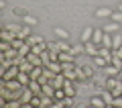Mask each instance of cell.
Segmentation results:
<instances>
[{"mask_svg": "<svg viewBox=\"0 0 122 108\" xmlns=\"http://www.w3.org/2000/svg\"><path fill=\"white\" fill-rule=\"evenodd\" d=\"M18 71H20V67H18L16 63H14V65H10V67H6V69H2V82L14 80V78L18 76Z\"/></svg>", "mask_w": 122, "mask_h": 108, "instance_id": "obj_1", "label": "cell"}, {"mask_svg": "<svg viewBox=\"0 0 122 108\" xmlns=\"http://www.w3.org/2000/svg\"><path fill=\"white\" fill-rule=\"evenodd\" d=\"M108 63H110V61L106 59V57H102V55H96V57H94V65H96V67H102V69H104Z\"/></svg>", "mask_w": 122, "mask_h": 108, "instance_id": "obj_18", "label": "cell"}, {"mask_svg": "<svg viewBox=\"0 0 122 108\" xmlns=\"http://www.w3.org/2000/svg\"><path fill=\"white\" fill-rule=\"evenodd\" d=\"M118 10H122V4H120V6H118Z\"/></svg>", "mask_w": 122, "mask_h": 108, "instance_id": "obj_30", "label": "cell"}, {"mask_svg": "<svg viewBox=\"0 0 122 108\" xmlns=\"http://www.w3.org/2000/svg\"><path fill=\"white\" fill-rule=\"evenodd\" d=\"M114 106H122V96H114Z\"/></svg>", "mask_w": 122, "mask_h": 108, "instance_id": "obj_28", "label": "cell"}, {"mask_svg": "<svg viewBox=\"0 0 122 108\" xmlns=\"http://www.w3.org/2000/svg\"><path fill=\"white\" fill-rule=\"evenodd\" d=\"M110 18H112V21H116V22H122V10H112V16H110Z\"/></svg>", "mask_w": 122, "mask_h": 108, "instance_id": "obj_25", "label": "cell"}, {"mask_svg": "<svg viewBox=\"0 0 122 108\" xmlns=\"http://www.w3.org/2000/svg\"><path fill=\"white\" fill-rule=\"evenodd\" d=\"M0 37H2V41H14L18 37V33H14V31H10V29H2V33H0Z\"/></svg>", "mask_w": 122, "mask_h": 108, "instance_id": "obj_6", "label": "cell"}, {"mask_svg": "<svg viewBox=\"0 0 122 108\" xmlns=\"http://www.w3.org/2000/svg\"><path fill=\"white\" fill-rule=\"evenodd\" d=\"M33 96H35V92L30 90L29 86H25L22 88V92H20V102H22V106H30V100H33Z\"/></svg>", "mask_w": 122, "mask_h": 108, "instance_id": "obj_2", "label": "cell"}, {"mask_svg": "<svg viewBox=\"0 0 122 108\" xmlns=\"http://www.w3.org/2000/svg\"><path fill=\"white\" fill-rule=\"evenodd\" d=\"M100 47H102V45H96L94 41H87V43H86V53L90 57H96L98 53H100Z\"/></svg>", "mask_w": 122, "mask_h": 108, "instance_id": "obj_4", "label": "cell"}, {"mask_svg": "<svg viewBox=\"0 0 122 108\" xmlns=\"http://www.w3.org/2000/svg\"><path fill=\"white\" fill-rule=\"evenodd\" d=\"M81 71H83V76H86L87 80L94 78V67H92V65H81Z\"/></svg>", "mask_w": 122, "mask_h": 108, "instance_id": "obj_22", "label": "cell"}, {"mask_svg": "<svg viewBox=\"0 0 122 108\" xmlns=\"http://www.w3.org/2000/svg\"><path fill=\"white\" fill-rule=\"evenodd\" d=\"M110 16H112V8H108V6H102L96 10V18H110Z\"/></svg>", "mask_w": 122, "mask_h": 108, "instance_id": "obj_7", "label": "cell"}, {"mask_svg": "<svg viewBox=\"0 0 122 108\" xmlns=\"http://www.w3.org/2000/svg\"><path fill=\"white\" fill-rule=\"evenodd\" d=\"M110 63H114V65H116L118 69H122V59H120V57H116V55H112V59H110Z\"/></svg>", "mask_w": 122, "mask_h": 108, "instance_id": "obj_27", "label": "cell"}, {"mask_svg": "<svg viewBox=\"0 0 122 108\" xmlns=\"http://www.w3.org/2000/svg\"><path fill=\"white\" fill-rule=\"evenodd\" d=\"M22 21H25V25H30V27H37V25H39L37 16H33V14H29V12H26L25 16H22Z\"/></svg>", "mask_w": 122, "mask_h": 108, "instance_id": "obj_19", "label": "cell"}, {"mask_svg": "<svg viewBox=\"0 0 122 108\" xmlns=\"http://www.w3.org/2000/svg\"><path fill=\"white\" fill-rule=\"evenodd\" d=\"M120 71H122V69H118L114 63H108V65L104 67V74H106V76H120Z\"/></svg>", "mask_w": 122, "mask_h": 108, "instance_id": "obj_10", "label": "cell"}, {"mask_svg": "<svg viewBox=\"0 0 122 108\" xmlns=\"http://www.w3.org/2000/svg\"><path fill=\"white\" fill-rule=\"evenodd\" d=\"M65 90H63V88H57V90H55V100H63V98H65Z\"/></svg>", "mask_w": 122, "mask_h": 108, "instance_id": "obj_26", "label": "cell"}, {"mask_svg": "<svg viewBox=\"0 0 122 108\" xmlns=\"http://www.w3.org/2000/svg\"><path fill=\"white\" fill-rule=\"evenodd\" d=\"M114 55H116V57H120V59H122V45H120L118 49H114Z\"/></svg>", "mask_w": 122, "mask_h": 108, "instance_id": "obj_29", "label": "cell"}, {"mask_svg": "<svg viewBox=\"0 0 122 108\" xmlns=\"http://www.w3.org/2000/svg\"><path fill=\"white\" fill-rule=\"evenodd\" d=\"M102 39H104V29H102V27L94 29V37H92V41H94L96 45H102Z\"/></svg>", "mask_w": 122, "mask_h": 108, "instance_id": "obj_8", "label": "cell"}, {"mask_svg": "<svg viewBox=\"0 0 122 108\" xmlns=\"http://www.w3.org/2000/svg\"><path fill=\"white\" fill-rule=\"evenodd\" d=\"M71 53H73L75 57H77V55H81V53H86V43H83V41H79V43L71 45Z\"/></svg>", "mask_w": 122, "mask_h": 108, "instance_id": "obj_9", "label": "cell"}, {"mask_svg": "<svg viewBox=\"0 0 122 108\" xmlns=\"http://www.w3.org/2000/svg\"><path fill=\"white\" fill-rule=\"evenodd\" d=\"M53 31H55V35L59 37V39H67V41H69V31H67V29H63V27H55Z\"/></svg>", "mask_w": 122, "mask_h": 108, "instance_id": "obj_16", "label": "cell"}, {"mask_svg": "<svg viewBox=\"0 0 122 108\" xmlns=\"http://www.w3.org/2000/svg\"><path fill=\"white\" fill-rule=\"evenodd\" d=\"M90 104H92V106H98V108H104V106H106V102H104V98H102V94L92 96V98H90Z\"/></svg>", "mask_w": 122, "mask_h": 108, "instance_id": "obj_11", "label": "cell"}, {"mask_svg": "<svg viewBox=\"0 0 122 108\" xmlns=\"http://www.w3.org/2000/svg\"><path fill=\"white\" fill-rule=\"evenodd\" d=\"M92 37H94V29H92V27H86L83 33H81V41L87 43V41H92Z\"/></svg>", "mask_w": 122, "mask_h": 108, "instance_id": "obj_17", "label": "cell"}, {"mask_svg": "<svg viewBox=\"0 0 122 108\" xmlns=\"http://www.w3.org/2000/svg\"><path fill=\"white\" fill-rule=\"evenodd\" d=\"M45 49H49L45 41H43V43H39V45H33V53H39V55H41V53L45 51Z\"/></svg>", "mask_w": 122, "mask_h": 108, "instance_id": "obj_23", "label": "cell"}, {"mask_svg": "<svg viewBox=\"0 0 122 108\" xmlns=\"http://www.w3.org/2000/svg\"><path fill=\"white\" fill-rule=\"evenodd\" d=\"M2 86H6L10 92H22V88H25L16 78H14V80H8V82H2Z\"/></svg>", "mask_w": 122, "mask_h": 108, "instance_id": "obj_3", "label": "cell"}, {"mask_svg": "<svg viewBox=\"0 0 122 108\" xmlns=\"http://www.w3.org/2000/svg\"><path fill=\"white\" fill-rule=\"evenodd\" d=\"M16 80L22 84V86H29V84H30V74H29V71H18Z\"/></svg>", "mask_w": 122, "mask_h": 108, "instance_id": "obj_12", "label": "cell"}, {"mask_svg": "<svg viewBox=\"0 0 122 108\" xmlns=\"http://www.w3.org/2000/svg\"><path fill=\"white\" fill-rule=\"evenodd\" d=\"M100 94H102V98H104V102H106V106H110V104L114 102V96H112V92H110L108 88H104V90H102Z\"/></svg>", "mask_w": 122, "mask_h": 108, "instance_id": "obj_15", "label": "cell"}, {"mask_svg": "<svg viewBox=\"0 0 122 108\" xmlns=\"http://www.w3.org/2000/svg\"><path fill=\"white\" fill-rule=\"evenodd\" d=\"M102 29H104V33L114 35V33H118V31H120V22H116V21H112V18H110V22H108V25H104Z\"/></svg>", "mask_w": 122, "mask_h": 108, "instance_id": "obj_5", "label": "cell"}, {"mask_svg": "<svg viewBox=\"0 0 122 108\" xmlns=\"http://www.w3.org/2000/svg\"><path fill=\"white\" fill-rule=\"evenodd\" d=\"M30 35H33V27H30V25L20 27V31H18V37H22V39H29Z\"/></svg>", "mask_w": 122, "mask_h": 108, "instance_id": "obj_14", "label": "cell"}, {"mask_svg": "<svg viewBox=\"0 0 122 108\" xmlns=\"http://www.w3.org/2000/svg\"><path fill=\"white\" fill-rule=\"evenodd\" d=\"M63 90H65L67 96H73V98H75V94H77V92H75V86H73V82H71V80H65V86H63Z\"/></svg>", "mask_w": 122, "mask_h": 108, "instance_id": "obj_13", "label": "cell"}, {"mask_svg": "<svg viewBox=\"0 0 122 108\" xmlns=\"http://www.w3.org/2000/svg\"><path fill=\"white\" fill-rule=\"evenodd\" d=\"M102 45H104V47H112V35H110V33H104V39H102Z\"/></svg>", "mask_w": 122, "mask_h": 108, "instance_id": "obj_24", "label": "cell"}, {"mask_svg": "<svg viewBox=\"0 0 122 108\" xmlns=\"http://www.w3.org/2000/svg\"><path fill=\"white\" fill-rule=\"evenodd\" d=\"M122 45V37H120V33H114L112 35V49H118Z\"/></svg>", "mask_w": 122, "mask_h": 108, "instance_id": "obj_20", "label": "cell"}, {"mask_svg": "<svg viewBox=\"0 0 122 108\" xmlns=\"http://www.w3.org/2000/svg\"><path fill=\"white\" fill-rule=\"evenodd\" d=\"M43 37H41V35H30L29 39H26V43H30V45H39V43H43Z\"/></svg>", "mask_w": 122, "mask_h": 108, "instance_id": "obj_21", "label": "cell"}]
</instances>
